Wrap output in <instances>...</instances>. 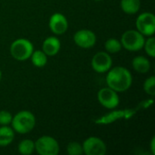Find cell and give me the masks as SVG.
Returning <instances> with one entry per match:
<instances>
[{
	"label": "cell",
	"instance_id": "7",
	"mask_svg": "<svg viewBox=\"0 0 155 155\" xmlns=\"http://www.w3.org/2000/svg\"><path fill=\"white\" fill-rule=\"evenodd\" d=\"M136 30L144 36H153L155 33V16L151 12H143L135 21Z\"/></svg>",
	"mask_w": 155,
	"mask_h": 155
},
{
	"label": "cell",
	"instance_id": "24",
	"mask_svg": "<svg viewBox=\"0 0 155 155\" xmlns=\"http://www.w3.org/2000/svg\"><path fill=\"white\" fill-rule=\"evenodd\" d=\"M153 104V99H148V100H144L143 102H141L138 105H137V108L139 110H142V109H146L148 107H150L152 104Z\"/></svg>",
	"mask_w": 155,
	"mask_h": 155
},
{
	"label": "cell",
	"instance_id": "12",
	"mask_svg": "<svg viewBox=\"0 0 155 155\" xmlns=\"http://www.w3.org/2000/svg\"><path fill=\"white\" fill-rule=\"evenodd\" d=\"M67 18L61 13H54L49 19V28L52 33L57 35H64L68 29Z\"/></svg>",
	"mask_w": 155,
	"mask_h": 155
},
{
	"label": "cell",
	"instance_id": "18",
	"mask_svg": "<svg viewBox=\"0 0 155 155\" xmlns=\"http://www.w3.org/2000/svg\"><path fill=\"white\" fill-rule=\"evenodd\" d=\"M18 152L23 155H30L35 152V143L30 139L22 140L18 144Z\"/></svg>",
	"mask_w": 155,
	"mask_h": 155
},
{
	"label": "cell",
	"instance_id": "5",
	"mask_svg": "<svg viewBox=\"0 0 155 155\" xmlns=\"http://www.w3.org/2000/svg\"><path fill=\"white\" fill-rule=\"evenodd\" d=\"M138 111H139V109L137 107L134 109L129 108V109H124V110H114V111H112V112L97 118L96 120H94V123L96 124L105 125V124H110L115 123L116 121L122 120V119L129 120Z\"/></svg>",
	"mask_w": 155,
	"mask_h": 155
},
{
	"label": "cell",
	"instance_id": "20",
	"mask_svg": "<svg viewBox=\"0 0 155 155\" xmlns=\"http://www.w3.org/2000/svg\"><path fill=\"white\" fill-rule=\"evenodd\" d=\"M143 48L146 52V54L153 58L155 56V38L153 36H148V39H145Z\"/></svg>",
	"mask_w": 155,
	"mask_h": 155
},
{
	"label": "cell",
	"instance_id": "14",
	"mask_svg": "<svg viewBox=\"0 0 155 155\" xmlns=\"http://www.w3.org/2000/svg\"><path fill=\"white\" fill-rule=\"evenodd\" d=\"M133 68L139 74H146L150 71L151 63L143 55H137L132 61Z\"/></svg>",
	"mask_w": 155,
	"mask_h": 155
},
{
	"label": "cell",
	"instance_id": "26",
	"mask_svg": "<svg viewBox=\"0 0 155 155\" xmlns=\"http://www.w3.org/2000/svg\"><path fill=\"white\" fill-rule=\"evenodd\" d=\"M2 80V71L0 70V81Z\"/></svg>",
	"mask_w": 155,
	"mask_h": 155
},
{
	"label": "cell",
	"instance_id": "21",
	"mask_svg": "<svg viewBox=\"0 0 155 155\" xmlns=\"http://www.w3.org/2000/svg\"><path fill=\"white\" fill-rule=\"evenodd\" d=\"M143 90L150 96L155 95V77L153 75L148 77L143 83Z\"/></svg>",
	"mask_w": 155,
	"mask_h": 155
},
{
	"label": "cell",
	"instance_id": "3",
	"mask_svg": "<svg viewBox=\"0 0 155 155\" xmlns=\"http://www.w3.org/2000/svg\"><path fill=\"white\" fill-rule=\"evenodd\" d=\"M33 52L34 45L26 38H18L10 45V54L12 57L20 62L30 59Z\"/></svg>",
	"mask_w": 155,
	"mask_h": 155
},
{
	"label": "cell",
	"instance_id": "1",
	"mask_svg": "<svg viewBox=\"0 0 155 155\" xmlns=\"http://www.w3.org/2000/svg\"><path fill=\"white\" fill-rule=\"evenodd\" d=\"M106 84L117 93L127 91L133 84V75L131 72L124 66L111 68L105 77Z\"/></svg>",
	"mask_w": 155,
	"mask_h": 155
},
{
	"label": "cell",
	"instance_id": "16",
	"mask_svg": "<svg viewBox=\"0 0 155 155\" xmlns=\"http://www.w3.org/2000/svg\"><path fill=\"white\" fill-rule=\"evenodd\" d=\"M122 10L127 15H134L141 8V0H121Z\"/></svg>",
	"mask_w": 155,
	"mask_h": 155
},
{
	"label": "cell",
	"instance_id": "22",
	"mask_svg": "<svg viewBox=\"0 0 155 155\" xmlns=\"http://www.w3.org/2000/svg\"><path fill=\"white\" fill-rule=\"evenodd\" d=\"M66 153L69 155L83 154V146L77 142H71L66 146Z\"/></svg>",
	"mask_w": 155,
	"mask_h": 155
},
{
	"label": "cell",
	"instance_id": "6",
	"mask_svg": "<svg viewBox=\"0 0 155 155\" xmlns=\"http://www.w3.org/2000/svg\"><path fill=\"white\" fill-rule=\"evenodd\" d=\"M59 143L52 136L44 135L35 142V151L40 155H57L59 153Z\"/></svg>",
	"mask_w": 155,
	"mask_h": 155
},
{
	"label": "cell",
	"instance_id": "27",
	"mask_svg": "<svg viewBox=\"0 0 155 155\" xmlns=\"http://www.w3.org/2000/svg\"><path fill=\"white\" fill-rule=\"evenodd\" d=\"M94 1H102V0H94Z\"/></svg>",
	"mask_w": 155,
	"mask_h": 155
},
{
	"label": "cell",
	"instance_id": "19",
	"mask_svg": "<svg viewBox=\"0 0 155 155\" xmlns=\"http://www.w3.org/2000/svg\"><path fill=\"white\" fill-rule=\"evenodd\" d=\"M105 51L108 54H116L122 50V44L116 38H109L106 40L104 44Z\"/></svg>",
	"mask_w": 155,
	"mask_h": 155
},
{
	"label": "cell",
	"instance_id": "15",
	"mask_svg": "<svg viewBox=\"0 0 155 155\" xmlns=\"http://www.w3.org/2000/svg\"><path fill=\"white\" fill-rule=\"evenodd\" d=\"M15 138V131L8 125H2L0 127V146L5 147L12 143Z\"/></svg>",
	"mask_w": 155,
	"mask_h": 155
},
{
	"label": "cell",
	"instance_id": "9",
	"mask_svg": "<svg viewBox=\"0 0 155 155\" xmlns=\"http://www.w3.org/2000/svg\"><path fill=\"white\" fill-rule=\"evenodd\" d=\"M82 146L84 153L86 155H104L107 152V147L104 142L95 136H91L85 139Z\"/></svg>",
	"mask_w": 155,
	"mask_h": 155
},
{
	"label": "cell",
	"instance_id": "10",
	"mask_svg": "<svg viewBox=\"0 0 155 155\" xmlns=\"http://www.w3.org/2000/svg\"><path fill=\"white\" fill-rule=\"evenodd\" d=\"M92 68L98 74H104L108 72L113 65V59L110 54L107 52H98L95 54L91 62Z\"/></svg>",
	"mask_w": 155,
	"mask_h": 155
},
{
	"label": "cell",
	"instance_id": "2",
	"mask_svg": "<svg viewBox=\"0 0 155 155\" xmlns=\"http://www.w3.org/2000/svg\"><path fill=\"white\" fill-rule=\"evenodd\" d=\"M35 117L30 111H20L12 118L11 125L13 130L20 134L30 133L35 126Z\"/></svg>",
	"mask_w": 155,
	"mask_h": 155
},
{
	"label": "cell",
	"instance_id": "11",
	"mask_svg": "<svg viewBox=\"0 0 155 155\" xmlns=\"http://www.w3.org/2000/svg\"><path fill=\"white\" fill-rule=\"evenodd\" d=\"M96 35L88 29L78 30L74 35V41L75 45L84 49H89L95 45L96 44Z\"/></svg>",
	"mask_w": 155,
	"mask_h": 155
},
{
	"label": "cell",
	"instance_id": "13",
	"mask_svg": "<svg viewBox=\"0 0 155 155\" xmlns=\"http://www.w3.org/2000/svg\"><path fill=\"white\" fill-rule=\"evenodd\" d=\"M42 48L47 56H54L61 49V41L56 36H49L43 42Z\"/></svg>",
	"mask_w": 155,
	"mask_h": 155
},
{
	"label": "cell",
	"instance_id": "8",
	"mask_svg": "<svg viewBox=\"0 0 155 155\" xmlns=\"http://www.w3.org/2000/svg\"><path fill=\"white\" fill-rule=\"evenodd\" d=\"M97 99L101 105L108 110H113L116 108L120 103L118 93L108 86L99 90L97 94Z\"/></svg>",
	"mask_w": 155,
	"mask_h": 155
},
{
	"label": "cell",
	"instance_id": "4",
	"mask_svg": "<svg viewBox=\"0 0 155 155\" xmlns=\"http://www.w3.org/2000/svg\"><path fill=\"white\" fill-rule=\"evenodd\" d=\"M144 41V35L134 29L125 31L122 35L120 40L122 47L130 52H138L142 50L143 48Z\"/></svg>",
	"mask_w": 155,
	"mask_h": 155
},
{
	"label": "cell",
	"instance_id": "25",
	"mask_svg": "<svg viewBox=\"0 0 155 155\" xmlns=\"http://www.w3.org/2000/svg\"><path fill=\"white\" fill-rule=\"evenodd\" d=\"M150 149H151V153L152 154L155 155V137L153 136L151 140V143H150Z\"/></svg>",
	"mask_w": 155,
	"mask_h": 155
},
{
	"label": "cell",
	"instance_id": "23",
	"mask_svg": "<svg viewBox=\"0 0 155 155\" xmlns=\"http://www.w3.org/2000/svg\"><path fill=\"white\" fill-rule=\"evenodd\" d=\"M13 115L5 110L0 111V125H9L11 124Z\"/></svg>",
	"mask_w": 155,
	"mask_h": 155
},
{
	"label": "cell",
	"instance_id": "17",
	"mask_svg": "<svg viewBox=\"0 0 155 155\" xmlns=\"http://www.w3.org/2000/svg\"><path fill=\"white\" fill-rule=\"evenodd\" d=\"M30 59L32 64L38 68H42L47 64V55L42 50H34L30 56Z\"/></svg>",
	"mask_w": 155,
	"mask_h": 155
}]
</instances>
